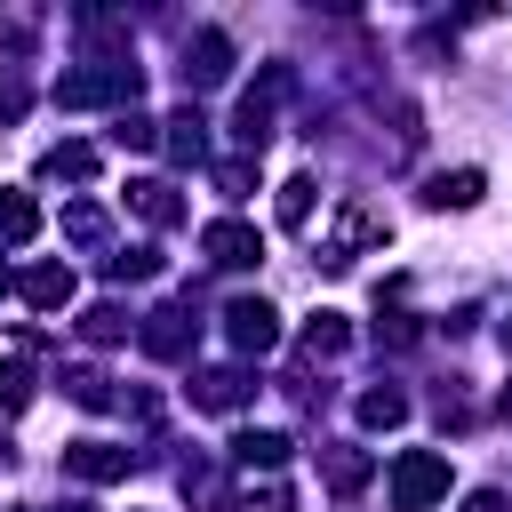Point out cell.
<instances>
[{"label": "cell", "mask_w": 512, "mask_h": 512, "mask_svg": "<svg viewBox=\"0 0 512 512\" xmlns=\"http://www.w3.org/2000/svg\"><path fill=\"white\" fill-rule=\"evenodd\" d=\"M136 88H144V72H136V56H120V64H80V72H64V80H56V104H64V112L136 104Z\"/></svg>", "instance_id": "6da1fadb"}, {"label": "cell", "mask_w": 512, "mask_h": 512, "mask_svg": "<svg viewBox=\"0 0 512 512\" xmlns=\"http://www.w3.org/2000/svg\"><path fill=\"white\" fill-rule=\"evenodd\" d=\"M376 240H392L384 208H368V200H336V216H328V232H320V264L344 272V264H352L360 248H376Z\"/></svg>", "instance_id": "7a4b0ae2"}, {"label": "cell", "mask_w": 512, "mask_h": 512, "mask_svg": "<svg viewBox=\"0 0 512 512\" xmlns=\"http://www.w3.org/2000/svg\"><path fill=\"white\" fill-rule=\"evenodd\" d=\"M448 496V456L440 448H400L392 456V512H432Z\"/></svg>", "instance_id": "3957f363"}, {"label": "cell", "mask_w": 512, "mask_h": 512, "mask_svg": "<svg viewBox=\"0 0 512 512\" xmlns=\"http://www.w3.org/2000/svg\"><path fill=\"white\" fill-rule=\"evenodd\" d=\"M280 96H288V72H280V64L264 72V88H248V96H240V112H232V136H240V152H248V160L272 144V112H280Z\"/></svg>", "instance_id": "277c9868"}, {"label": "cell", "mask_w": 512, "mask_h": 512, "mask_svg": "<svg viewBox=\"0 0 512 512\" xmlns=\"http://www.w3.org/2000/svg\"><path fill=\"white\" fill-rule=\"evenodd\" d=\"M224 336H232L240 360H264V352L280 344V312H272L264 296H232V304H224Z\"/></svg>", "instance_id": "5b68a950"}, {"label": "cell", "mask_w": 512, "mask_h": 512, "mask_svg": "<svg viewBox=\"0 0 512 512\" xmlns=\"http://www.w3.org/2000/svg\"><path fill=\"white\" fill-rule=\"evenodd\" d=\"M136 344H144L152 360H192V344H200V320H192L184 304H160V312H144V320H136Z\"/></svg>", "instance_id": "8992f818"}, {"label": "cell", "mask_w": 512, "mask_h": 512, "mask_svg": "<svg viewBox=\"0 0 512 512\" xmlns=\"http://www.w3.org/2000/svg\"><path fill=\"white\" fill-rule=\"evenodd\" d=\"M128 448H112V440H64V472L72 480H88V488H112V480H128Z\"/></svg>", "instance_id": "52a82bcc"}, {"label": "cell", "mask_w": 512, "mask_h": 512, "mask_svg": "<svg viewBox=\"0 0 512 512\" xmlns=\"http://www.w3.org/2000/svg\"><path fill=\"white\" fill-rule=\"evenodd\" d=\"M232 80V40L208 24V32H192V48H184V88L200 96V88H224Z\"/></svg>", "instance_id": "ba28073f"}, {"label": "cell", "mask_w": 512, "mask_h": 512, "mask_svg": "<svg viewBox=\"0 0 512 512\" xmlns=\"http://www.w3.org/2000/svg\"><path fill=\"white\" fill-rule=\"evenodd\" d=\"M248 400H256V376L248 368H200L192 376V408H208V416H232Z\"/></svg>", "instance_id": "9c48e42d"}, {"label": "cell", "mask_w": 512, "mask_h": 512, "mask_svg": "<svg viewBox=\"0 0 512 512\" xmlns=\"http://www.w3.org/2000/svg\"><path fill=\"white\" fill-rule=\"evenodd\" d=\"M200 248H208V264H224V272H240V264H256V256H264L256 224H240V216H216V224L200 232Z\"/></svg>", "instance_id": "30bf717a"}, {"label": "cell", "mask_w": 512, "mask_h": 512, "mask_svg": "<svg viewBox=\"0 0 512 512\" xmlns=\"http://www.w3.org/2000/svg\"><path fill=\"white\" fill-rule=\"evenodd\" d=\"M160 152H168V160H184V168H200V160H208V120H200L192 104H184V112H168V120H160Z\"/></svg>", "instance_id": "8fae6325"}, {"label": "cell", "mask_w": 512, "mask_h": 512, "mask_svg": "<svg viewBox=\"0 0 512 512\" xmlns=\"http://www.w3.org/2000/svg\"><path fill=\"white\" fill-rule=\"evenodd\" d=\"M16 296H24L32 312H64V304H72V264H32V272H16Z\"/></svg>", "instance_id": "7c38bea8"}, {"label": "cell", "mask_w": 512, "mask_h": 512, "mask_svg": "<svg viewBox=\"0 0 512 512\" xmlns=\"http://www.w3.org/2000/svg\"><path fill=\"white\" fill-rule=\"evenodd\" d=\"M288 448H296L288 432L248 424V432H232V448H224V456H232V464H248V472H280V464H288Z\"/></svg>", "instance_id": "4fadbf2b"}, {"label": "cell", "mask_w": 512, "mask_h": 512, "mask_svg": "<svg viewBox=\"0 0 512 512\" xmlns=\"http://www.w3.org/2000/svg\"><path fill=\"white\" fill-rule=\"evenodd\" d=\"M368 472H376V456H368V448H352V440H344V448H320V480H328L336 496H360V488H368Z\"/></svg>", "instance_id": "5bb4252c"}, {"label": "cell", "mask_w": 512, "mask_h": 512, "mask_svg": "<svg viewBox=\"0 0 512 512\" xmlns=\"http://www.w3.org/2000/svg\"><path fill=\"white\" fill-rule=\"evenodd\" d=\"M480 192H488V176H480V168H440V176L424 184V208H472Z\"/></svg>", "instance_id": "9a60e30c"}, {"label": "cell", "mask_w": 512, "mask_h": 512, "mask_svg": "<svg viewBox=\"0 0 512 512\" xmlns=\"http://www.w3.org/2000/svg\"><path fill=\"white\" fill-rule=\"evenodd\" d=\"M40 240V200L32 192H0V248H24Z\"/></svg>", "instance_id": "2e32d148"}, {"label": "cell", "mask_w": 512, "mask_h": 512, "mask_svg": "<svg viewBox=\"0 0 512 512\" xmlns=\"http://www.w3.org/2000/svg\"><path fill=\"white\" fill-rule=\"evenodd\" d=\"M128 208H136L144 224H176V216H184V200H176V184H160V176H144V184H128Z\"/></svg>", "instance_id": "e0dca14e"}, {"label": "cell", "mask_w": 512, "mask_h": 512, "mask_svg": "<svg viewBox=\"0 0 512 512\" xmlns=\"http://www.w3.org/2000/svg\"><path fill=\"white\" fill-rule=\"evenodd\" d=\"M72 328H80L88 344H120V336H128V312H120L112 296H96V304H80V320H72Z\"/></svg>", "instance_id": "ac0fdd59"}, {"label": "cell", "mask_w": 512, "mask_h": 512, "mask_svg": "<svg viewBox=\"0 0 512 512\" xmlns=\"http://www.w3.org/2000/svg\"><path fill=\"white\" fill-rule=\"evenodd\" d=\"M344 344H352L344 312H312V320H304V360H336Z\"/></svg>", "instance_id": "d6986e66"}, {"label": "cell", "mask_w": 512, "mask_h": 512, "mask_svg": "<svg viewBox=\"0 0 512 512\" xmlns=\"http://www.w3.org/2000/svg\"><path fill=\"white\" fill-rule=\"evenodd\" d=\"M360 424H368V432H392V424H408V392H392V384L360 392Z\"/></svg>", "instance_id": "ffe728a7"}, {"label": "cell", "mask_w": 512, "mask_h": 512, "mask_svg": "<svg viewBox=\"0 0 512 512\" xmlns=\"http://www.w3.org/2000/svg\"><path fill=\"white\" fill-rule=\"evenodd\" d=\"M312 200H320V184H312V176H288L272 208H280V224H288V232H304V224H312Z\"/></svg>", "instance_id": "44dd1931"}, {"label": "cell", "mask_w": 512, "mask_h": 512, "mask_svg": "<svg viewBox=\"0 0 512 512\" xmlns=\"http://www.w3.org/2000/svg\"><path fill=\"white\" fill-rule=\"evenodd\" d=\"M32 392H40V376H32L24 360H0V416H24Z\"/></svg>", "instance_id": "7402d4cb"}, {"label": "cell", "mask_w": 512, "mask_h": 512, "mask_svg": "<svg viewBox=\"0 0 512 512\" xmlns=\"http://www.w3.org/2000/svg\"><path fill=\"white\" fill-rule=\"evenodd\" d=\"M64 392H72V400H80V408H112V400H120V392H112V376H104V368H64Z\"/></svg>", "instance_id": "603a6c76"}, {"label": "cell", "mask_w": 512, "mask_h": 512, "mask_svg": "<svg viewBox=\"0 0 512 512\" xmlns=\"http://www.w3.org/2000/svg\"><path fill=\"white\" fill-rule=\"evenodd\" d=\"M232 512H296V496H288L280 480H248V488L232 496Z\"/></svg>", "instance_id": "cb8c5ba5"}, {"label": "cell", "mask_w": 512, "mask_h": 512, "mask_svg": "<svg viewBox=\"0 0 512 512\" xmlns=\"http://www.w3.org/2000/svg\"><path fill=\"white\" fill-rule=\"evenodd\" d=\"M64 232H72L80 248H104V208H96V200H72V208H64Z\"/></svg>", "instance_id": "d4e9b609"}, {"label": "cell", "mask_w": 512, "mask_h": 512, "mask_svg": "<svg viewBox=\"0 0 512 512\" xmlns=\"http://www.w3.org/2000/svg\"><path fill=\"white\" fill-rule=\"evenodd\" d=\"M112 136H120L128 152H160V120H152V112H120V128H112Z\"/></svg>", "instance_id": "484cf974"}, {"label": "cell", "mask_w": 512, "mask_h": 512, "mask_svg": "<svg viewBox=\"0 0 512 512\" xmlns=\"http://www.w3.org/2000/svg\"><path fill=\"white\" fill-rule=\"evenodd\" d=\"M48 176H72V184L96 176V144H56V152H48Z\"/></svg>", "instance_id": "4316f807"}, {"label": "cell", "mask_w": 512, "mask_h": 512, "mask_svg": "<svg viewBox=\"0 0 512 512\" xmlns=\"http://www.w3.org/2000/svg\"><path fill=\"white\" fill-rule=\"evenodd\" d=\"M248 184H256V160L240 152V160H216V192L224 200H248Z\"/></svg>", "instance_id": "83f0119b"}, {"label": "cell", "mask_w": 512, "mask_h": 512, "mask_svg": "<svg viewBox=\"0 0 512 512\" xmlns=\"http://www.w3.org/2000/svg\"><path fill=\"white\" fill-rule=\"evenodd\" d=\"M104 272H112V280H152L160 256H152V248H120V256H104Z\"/></svg>", "instance_id": "f1b7e54d"}, {"label": "cell", "mask_w": 512, "mask_h": 512, "mask_svg": "<svg viewBox=\"0 0 512 512\" xmlns=\"http://www.w3.org/2000/svg\"><path fill=\"white\" fill-rule=\"evenodd\" d=\"M24 104H32V88H24L16 72H0V128H8V120H24Z\"/></svg>", "instance_id": "f546056e"}, {"label": "cell", "mask_w": 512, "mask_h": 512, "mask_svg": "<svg viewBox=\"0 0 512 512\" xmlns=\"http://www.w3.org/2000/svg\"><path fill=\"white\" fill-rule=\"evenodd\" d=\"M376 344H392V352H400V344H416V320H408V312H392V320H376Z\"/></svg>", "instance_id": "4dcf8cb0"}, {"label": "cell", "mask_w": 512, "mask_h": 512, "mask_svg": "<svg viewBox=\"0 0 512 512\" xmlns=\"http://www.w3.org/2000/svg\"><path fill=\"white\" fill-rule=\"evenodd\" d=\"M464 512H504V488H472V496H464Z\"/></svg>", "instance_id": "1f68e13d"}, {"label": "cell", "mask_w": 512, "mask_h": 512, "mask_svg": "<svg viewBox=\"0 0 512 512\" xmlns=\"http://www.w3.org/2000/svg\"><path fill=\"white\" fill-rule=\"evenodd\" d=\"M504 352H512V320H504Z\"/></svg>", "instance_id": "d6a6232c"}, {"label": "cell", "mask_w": 512, "mask_h": 512, "mask_svg": "<svg viewBox=\"0 0 512 512\" xmlns=\"http://www.w3.org/2000/svg\"><path fill=\"white\" fill-rule=\"evenodd\" d=\"M8 288H16V280H8V272H0V296H8Z\"/></svg>", "instance_id": "836d02e7"}, {"label": "cell", "mask_w": 512, "mask_h": 512, "mask_svg": "<svg viewBox=\"0 0 512 512\" xmlns=\"http://www.w3.org/2000/svg\"><path fill=\"white\" fill-rule=\"evenodd\" d=\"M504 416H512V384H504Z\"/></svg>", "instance_id": "e575fe53"}]
</instances>
